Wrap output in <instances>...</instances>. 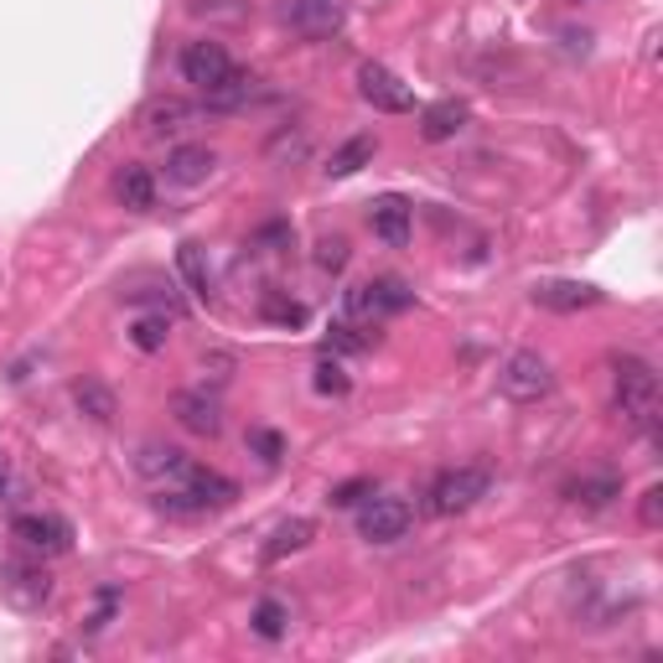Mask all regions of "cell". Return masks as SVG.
<instances>
[{
    "label": "cell",
    "instance_id": "3957f363",
    "mask_svg": "<svg viewBox=\"0 0 663 663\" xmlns=\"http://www.w3.org/2000/svg\"><path fill=\"white\" fill-rule=\"evenodd\" d=\"M488 488H492V477L482 467H446L426 488V508L430 513H441V519H451V513H467V508L482 503Z\"/></svg>",
    "mask_w": 663,
    "mask_h": 663
},
{
    "label": "cell",
    "instance_id": "d4e9b609",
    "mask_svg": "<svg viewBox=\"0 0 663 663\" xmlns=\"http://www.w3.org/2000/svg\"><path fill=\"white\" fill-rule=\"evenodd\" d=\"M249 627H254V638H265V643H280V638L291 632V612H286L280 602H270V596H265V602L254 606Z\"/></svg>",
    "mask_w": 663,
    "mask_h": 663
},
{
    "label": "cell",
    "instance_id": "f546056e",
    "mask_svg": "<svg viewBox=\"0 0 663 663\" xmlns=\"http://www.w3.org/2000/svg\"><path fill=\"white\" fill-rule=\"evenodd\" d=\"M312 384H316V394H332V399H342V394L352 389V379L342 373V363H332V358H322L312 369Z\"/></svg>",
    "mask_w": 663,
    "mask_h": 663
},
{
    "label": "cell",
    "instance_id": "4316f807",
    "mask_svg": "<svg viewBox=\"0 0 663 663\" xmlns=\"http://www.w3.org/2000/svg\"><path fill=\"white\" fill-rule=\"evenodd\" d=\"M172 316L166 312H146V316H136V322H130V342H136L140 352H161L166 348V337H172Z\"/></svg>",
    "mask_w": 663,
    "mask_h": 663
},
{
    "label": "cell",
    "instance_id": "cb8c5ba5",
    "mask_svg": "<svg viewBox=\"0 0 663 663\" xmlns=\"http://www.w3.org/2000/svg\"><path fill=\"white\" fill-rule=\"evenodd\" d=\"M254 83H259V79H249L244 68H234V73H229V79H223L213 94H208V109H244V104L254 98Z\"/></svg>",
    "mask_w": 663,
    "mask_h": 663
},
{
    "label": "cell",
    "instance_id": "e0dca14e",
    "mask_svg": "<svg viewBox=\"0 0 663 663\" xmlns=\"http://www.w3.org/2000/svg\"><path fill=\"white\" fill-rule=\"evenodd\" d=\"M467 130V104L462 98H441V104H430L426 115H420V136L430 140V146H446V140H456Z\"/></svg>",
    "mask_w": 663,
    "mask_h": 663
},
{
    "label": "cell",
    "instance_id": "52a82bcc",
    "mask_svg": "<svg viewBox=\"0 0 663 663\" xmlns=\"http://www.w3.org/2000/svg\"><path fill=\"white\" fill-rule=\"evenodd\" d=\"M358 94L369 98L373 109H384V115H410L415 109L410 83L399 79V73H389L384 62H363L358 68Z\"/></svg>",
    "mask_w": 663,
    "mask_h": 663
},
{
    "label": "cell",
    "instance_id": "4dcf8cb0",
    "mask_svg": "<svg viewBox=\"0 0 663 663\" xmlns=\"http://www.w3.org/2000/svg\"><path fill=\"white\" fill-rule=\"evenodd\" d=\"M249 451L265 462V467H275V462L286 456V435H280V430H270V426H254L249 430Z\"/></svg>",
    "mask_w": 663,
    "mask_h": 663
},
{
    "label": "cell",
    "instance_id": "484cf974",
    "mask_svg": "<svg viewBox=\"0 0 663 663\" xmlns=\"http://www.w3.org/2000/svg\"><path fill=\"white\" fill-rule=\"evenodd\" d=\"M306 156H312V136L306 130H280L265 146V161H275V166H295V161H306Z\"/></svg>",
    "mask_w": 663,
    "mask_h": 663
},
{
    "label": "cell",
    "instance_id": "5b68a950",
    "mask_svg": "<svg viewBox=\"0 0 663 663\" xmlns=\"http://www.w3.org/2000/svg\"><path fill=\"white\" fill-rule=\"evenodd\" d=\"M410 524H415V508L405 498H379L373 492L369 503H363V513H358V534L369 545H399L410 534Z\"/></svg>",
    "mask_w": 663,
    "mask_h": 663
},
{
    "label": "cell",
    "instance_id": "f35d334b",
    "mask_svg": "<svg viewBox=\"0 0 663 663\" xmlns=\"http://www.w3.org/2000/svg\"><path fill=\"white\" fill-rule=\"evenodd\" d=\"M202 369H213V384H229V373H234V358H229V352H208V358H202Z\"/></svg>",
    "mask_w": 663,
    "mask_h": 663
},
{
    "label": "cell",
    "instance_id": "7c38bea8",
    "mask_svg": "<svg viewBox=\"0 0 663 663\" xmlns=\"http://www.w3.org/2000/svg\"><path fill=\"white\" fill-rule=\"evenodd\" d=\"M369 223H373V234L384 239L389 249H405V244H410L415 208L405 202V197H379V202H373V213H369Z\"/></svg>",
    "mask_w": 663,
    "mask_h": 663
},
{
    "label": "cell",
    "instance_id": "8992f818",
    "mask_svg": "<svg viewBox=\"0 0 663 663\" xmlns=\"http://www.w3.org/2000/svg\"><path fill=\"white\" fill-rule=\"evenodd\" d=\"M234 73V58H229V47L223 42H187L182 47V79L193 83V89H202V94H213L218 83Z\"/></svg>",
    "mask_w": 663,
    "mask_h": 663
},
{
    "label": "cell",
    "instance_id": "ba28073f",
    "mask_svg": "<svg viewBox=\"0 0 663 663\" xmlns=\"http://www.w3.org/2000/svg\"><path fill=\"white\" fill-rule=\"evenodd\" d=\"M11 534L26 549H37V555H68L73 549V524L58 519V513H16Z\"/></svg>",
    "mask_w": 663,
    "mask_h": 663
},
{
    "label": "cell",
    "instance_id": "f1b7e54d",
    "mask_svg": "<svg viewBox=\"0 0 663 663\" xmlns=\"http://www.w3.org/2000/svg\"><path fill=\"white\" fill-rule=\"evenodd\" d=\"M373 286V306H379V316L384 312H405V306H415V291L405 286V280H369Z\"/></svg>",
    "mask_w": 663,
    "mask_h": 663
},
{
    "label": "cell",
    "instance_id": "603a6c76",
    "mask_svg": "<svg viewBox=\"0 0 663 663\" xmlns=\"http://www.w3.org/2000/svg\"><path fill=\"white\" fill-rule=\"evenodd\" d=\"M176 270H182V280L193 286V295H202V301L213 295V270H208V259H202V244L187 239V244L176 249Z\"/></svg>",
    "mask_w": 663,
    "mask_h": 663
},
{
    "label": "cell",
    "instance_id": "2e32d148",
    "mask_svg": "<svg viewBox=\"0 0 663 663\" xmlns=\"http://www.w3.org/2000/svg\"><path fill=\"white\" fill-rule=\"evenodd\" d=\"M73 410L83 415V420H94V426H109L119 415V399H115V389L104 384V379H73Z\"/></svg>",
    "mask_w": 663,
    "mask_h": 663
},
{
    "label": "cell",
    "instance_id": "277c9868",
    "mask_svg": "<svg viewBox=\"0 0 663 663\" xmlns=\"http://www.w3.org/2000/svg\"><path fill=\"white\" fill-rule=\"evenodd\" d=\"M0 596L16 606V612H42L53 602V575L37 560H0Z\"/></svg>",
    "mask_w": 663,
    "mask_h": 663
},
{
    "label": "cell",
    "instance_id": "7402d4cb",
    "mask_svg": "<svg viewBox=\"0 0 663 663\" xmlns=\"http://www.w3.org/2000/svg\"><path fill=\"white\" fill-rule=\"evenodd\" d=\"M373 156H379V140H373V136H352V140H342V146L332 151L327 176H352V172H363V166H369Z\"/></svg>",
    "mask_w": 663,
    "mask_h": 663
},
{
    "label": "cell",
    "instance_id": "6da1fadb",
    "mask_svg": "<svg viewBox=\"0 0 663 663\" xmlns=\"http://www.w3.org/2000/svg\"><path fill=\"white\" fill-rule=\"evenodd\" d=\"M612 373H617V415H623L632 430L659 426V373H653V363L623 352V358L612 363Z\"/></svg>",
    "mask_w": 663,
    "mask_h": 663
},
{
    "label": "cell",
    "instance_id": "74e56055",
    "mask_svg": "<svg viewBox=\"0 0 663 663\" xmlns=\"http://www.w3.org/2000/svg\"><path fill=\"white\" fill-rule=\"evenodd\" d=\"M638 513H643L648 528H659V524H663V488H648L643 503H638Z\"/></svg>",
    "mask_w": 663,
    "mask_h": 663
},
{
    "label": "cell",
    "instance_id": "7a4b0ae2",
    "mask_svg": "<svg viewBox=\"0 0 663 663\" xmlns=\"http://www.w3.org/2000/svg\"><path fill=\"white\" fill-rule=\"evenodd\" d=\"M498 389L508 399H519V405H534V399H549L555 394V363H549L545 352H508L503 369H498Z\"/></svg>",
    "mask_w": 663,
    "mask_h": 663
},
{
    "label": "cell",
    "instance_id": "30bf717a",
    "mask_svg": "<svg viewBox=\"0 0 663 663\" xmlns=\"http://www.w3.org/2000/svg\"><path fill=\"white\" fill-rule=\"evenodd\" d=\"M172 415H176V426L187 430V435H202V441H213L218 430H223V405H218L208 389L172 394Z\"/></svg>",
    "mask_w": 663,
    "mask_h": 663
},
{
    "label": "cell",
    "instance_id": "ac0fdd59",
    "mask_svg": "<svg viewBox=\"0 0 663 663\" xmlns=\"http://www.w3.org/2000/svg\"><path fill=\"white\" fill-rule=\"evenodd\" d=\"M286 21L301 26L306 37H327V32H337V21H342V0H291L286 5Z\"/></svg>",
    "mask_w": 663,
    "mask_h": 663
},
{
    "label": "cell",
    "instance_id": "9c48e42d",
    "mask_svg": "<svg viewBox=\"0 0 663 663\" xmlns=\"http://www.w3.org/2000/svg\"><path fill=\"white\" fill-rule=\"evenodd\" d=\"M136 125H140V136H151V140L176 136V130L197 125V104H187V98H176V94H156V98L140 104Z\"/></svg>",
    "mask_w": 663,
    "mask_h": 663
},
{
    "label": "cell",
    "instance_id": "d6986e66",
    "mask_svg": "<svg viewBox=\"0 0 663 663\" xmlns=\"http://www.w3.org/2000/svg\"><path fill=\"white\" fill-rule=\"evenodd\" d=\"M566 498L575 508H585V513H602V508H612L617 498H623V482L612 477V472H596V477H575L566 488Z\"/></svg>",
    "mask_w": 663,
    "mask_h": 663
},
{
    "label": "cell",
    "instance_id": "44dd1931",
    "mask_svg": "<svg viewBox=\"0 0 663 663\" xmlns=\"http://www.w3.org/2000/svg\"><path fill=\"white\" fill-rule=\"evenodd\" d=\"M115 197L130 208V213H146V208H156V176L146 172V166H119Z\"/></svg>",
    "mask_w": 663,
    "mask_h": 663
},
{
    "label": "cell",
    "instance_id": "83f0119b",
    "mask_svg": "<svg viewBox=\"0 0 663 663\" xmlns=\"http://www.w3.org/2000/svg\"><path fill=\"white\" fill-rule=\"evenodd\" d=\"M259 312H265V322H275V327H306V306L286 291H265L259 295Z\"/></svg>",
    "mask_w": 663,
    "mask_h": 663
},
{
    "label": "cell",
    "instance_id": "8d00e7d4",
    "mask_svg": "<svg viewBox=\"0 0 663 663\" xmlns=\"http://www.w3.org/2000/svg\"><path fill=\"white\" fill-rule=\"evenodd\" d=\"M254 249H291V223H265L259 234H254Z\"/></svg>",
    "mask_w": 663,
    "mask_h": 663
},
{
    "label": "cell",
    "instance_id": "e575fe53",
    "mask_svg": "<svg viewBox=\"0 0 663 663\" xmlns=\"http://www.w3.org/2000/svg\"><path fill=\"white\" fill-rule=\"evenodd\" d=\"M342 265H348V239H322V244H316V270L337 275Z\"/></svg>",
    "mask_w": 663,
    "mask_h": 663
},
{
    "label": "cell",
    "instance_id": "5bb4252c",
    "mask_svg": "<svg viewBox=\"0 0 663 663\" xmlns=\"http://www.w3.org/2000/svg\"><path fill=\"white\" fill-rule=\"evenodd\" d=\"M218 166L213 146H176L172 156H166V182L176 187H197V182H208Z\"/></svg>",
    "mask_w": 663,
    "mask_h": 663
},
{
    "label": "cell",
    "instance_id": "4fadbf2b",
    "mask_svg": "<svg viewBox=\"0 0 663 663\" xmlns=\"http://www.w3.org/2000/svg\"><path fill=\"white\" fill-rule=\"evenodd\" d=\"M176 488L193 492L197 503H202V513H208V508H229L239 498V482H229V477L213 472V467H197V462L182 472V482H176Z\"/></svg>",
    "mask_w": 663,
    "mask_h": 663
},
{
    "label": "cell",
    "instance_id": "1f68e13d",
    "mask_svg": "<svg viewBox=\"0 0 663 663\" xmlns=\"http://www.w3.org/2000/svg\"><path fill=\"white\" fill-rule=\"evenodd\" d=\"M373 492H379L373 488V477H352V482H337V488H332L327 503L332 508H358L363 498H373Z\"/></svg>",
    "mask_w": 663,
    "mask_h": 663
},
{
    "label": "cell",
    "instance_id": "d590c367",
    "mask_svg": "<svg viewBox=\"0 0 663 663\" xmlns=\"http://www.w3.org/2000/svg\"><path fill=\"white\" fill-rule=\"evenodd\" d=\"M187 11H193V16H229V21H239V16H244V0H187Z\"/></svg>",
    "mask_w": 663,
    "mask_h": 663
},
{
    "label": "cell",
    "instance_id": "9a60e30c",
    "mask_svg": "<svg viewBox=\"0 0 663 663\" xmlns=\"http://www.w3.org/2000/svg\"><path fill=\"white\" fill-rule=\"evenodd\" d=\"M193 467V456L176 446H161V441H146L136 456V472L140 477H151V482H182V472Z\"/></svg>",
    "mask_w": 663,
    "mask_h": 663
},
{
    "label": "cell",
    "instance_id": "d6a6232c",
    "mask_svg": "<svg viewBox=\"0 0 663 663\" xmlns=\"http://www.w3.org/2000/svg\"><path fill=\"white\" fill-rule=\"evenodd\" d=\"M26 498V477L16 472V462L0 451V503H21Z\"/></svg>",
    "mask_w": 663,
    "mask_h": 663
},
{
    "label": "cell",
    "instance_id": "8fae6325",
    "mask_svg": "<svg viewBox=\"0 0 663 663\" xmlns=\"http://www.w3.org/2000/svg\"><path fill=\"white\" fill-rule=\"evenodd\" d=\"M534 306H545V312H585V306H602V291L585 286V280H539L534 286Z\"/></svg>",
    "mask_w": 663,
    "mask_h": 663
},
{
    "label": "cell",
    "instance_id": "ffe728a7",
    "mask_svg": "<svg viewBox=\"0 0 663 663\" xmlns=\"http://www.w3.org/2000/svg\"><path fill=\"white\" fill-rule=\"evenodd\" d=\"M316 539V524L312 519H286V524L275 528L270 539H265V549H259V560L265 566H280L286 555H295V549H306Z\"/></svg>",
    "mask_w": 663,
    "mask_h": 663
},
{
    "label": "cell",
    "instance_id": "836d02e7",
    "mask_svg": "<svg viewBox=\"0 0 663 663\" xmlns=\"http://www.w3.org/2000/svg\"><path fill=\"white\" fill-rule=\"evenodd\" d=\"M332 342H337V348H348V352H363V348H373V337H369V332H363V327H358L352 316H342V322L332 327Z\"/></svg>",
    "mask_w": 663,
    "mask_h": 663
}]
</instances>
